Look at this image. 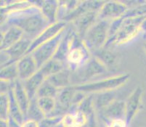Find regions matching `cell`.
<instances>
[{
  "instance_id": "cell-1",
  "label": "cell",
  "mask_w": 146,
  "mask_h": 127,
  "mask_svg": "<svg viewBox=\"0 0 146 127\" xmlns=\"http://www.w3.org/2000/svg\"><path fill=\"white\" fill-rule=\"evenodd\" d=\"M4 24L19 28L25 36L34 40L50 23L34 4L26 9L1 15V25Z\"/></svg>"
},
{
  "instance_id": "cell-14",
  "label": "cell",
  "mask_w": 146,
  "mask_h": 127,
  "mask_svg": "<svg viewBox=\"0 0 146 127\" xmlns=\"http://www.w3.org/2000/svg\"><path fill=\"white\" fill-rule=\"evenodd\" d=\"M32 41V39H31L26 36H24L19 42L15 44L14 45L5 51H3L10 58V62L9 64L17 63L21 58L27 55V52L31 45Z\"/></svg>"
},
{
  "instance_id": "cell-38",
  "label": "cell",
  "mask_w": 146,
  "mask_h": 127,
  "mask_svg": "<svg viewBox=\"0 0 146 127\" xmlns=\"http://www.w3.org/2000/svg\"><path fill=\"white\" fill-rule=\"evenodd\" d=\"M143 47H144L145 51L146 52V43H145V44H144V45H143Z\"/></svg>"
},
{
  "instance_id": "cell-22",
  "label": "cell",
  "mask_w": 146,
  "mask_h": 127,
  "mask_svg": "<svg viewBox=\"0 0 146 127\" xmlns=\"http://www.w3.org/2000/svg\"><path fill=\"white\" fill-rule=\"evenodd\" d=\"M116 100H117L116 90L94 94L93 101L95 110L100 112Z\"/></svg>"
},
{
  "instance_id": "cell-3",
  "label": "cell",
  "mask_w": 146,
  "mask_h": 127,
  "mask_svg": "<svg viewBox=\"0 0 146 127\" xmlns=\"http://www.w3.org/2000/svg\"><path fill=\"white\" fill-rule=\"evenodd\" d=\"M146 18H122L121 23L116 34L108 41L105 47L110 45L119 46L133 40L141 32L140 25Z\"/></svg>"
},
{
  "instance_id": "cell-37",
  "label": "cell",
  "mask_w": 146,
  "mask_h": 127,
  "mask_svg": "<svg viewBox=\"0 0 146 127\" xmlns=\"http://www.w3.org/2000/svg\"><path fill=\"white\" fill-rule=\"evenodd\" d=\"M0 127H8V121H7V120L0 119Z\"/></svg>"
},
{
  "instance_id": "cell-13",
  "label": "cell",
  "mask_w": 146,
  "mask_h": 127,
  "mask_svg": "<svg viewBox=\"0 0 146 127\" xmlns=\"http://www.w3.org/2000/svg\"><path fill=\"white\" fill-rule=\"evenodd\" d=\"M18 79L25 81L39 71L36 62L31 54L26 55L17 62Z\"/></svg>"
},
{
  "instance_id": "cell-4",
  "label": "cell",
  "mask_w": 146,
  "mask_h": 127,
  "mask_svg": "<svg viewBox=\"0 0 146 127\" xmlns=\"http://www.w3.org/2000/svg\"><path fill=\"white\" fill-rule=\"evenodd\" d=\"M111 23V21L98 20L86 33L83 41L91 53L106 47L109 39Z\"/></svg>"
},
{
  "instance_id": "cell-12",
  "label": "cell",
  "mask_w": 146,
  "mask_h": 127,
  "mask_svg": "<svg viewBox=\"0 0 146 127\" xmlns=\"http://www.w3.org/2000/svg\"><path fill=\"white\" fill-rule=\"evenodd\" d=\"M100 113L104 123L116 119H125V101L116 100L100 111Z\"/></svg>"
},
{
  "instance_id": "cell-5",
  "label": "cell",
  "mask_w": 146,
  "mask_h": 127,
  "mask_svg": "<svg viewBox=\"0 0 146 127\" xmlns=\"http://www.w3.org/2000/svg\"><path fill=\"white\" fill-rule=\"evenodd\" d=\"M92 57L91 52L86 46L82 38L74 34L71 42V45L66 58V67L71 72L87 63Z\"/></svg>"
},
{
  "instance_id": "cell-2",
  "label": "cell",
  "mask_w": 146,
  "mask_h": 127,
  "mask_svg": "<svg viewBox=\"0 0 146 127\" xmlns=\"http://www.w3.org/2000/svg\"><path fill=\"white\" fill-rule=\"evenodd\" d=\"M130 79L129 73H121L104 78L100 80L92 81L86 84L74 86L76 90L84 93L97 94L108 91H115L122 86L125 85Z\"/></svg>"
},
{
  "instance_id": "cell-10",
  "label": "cell",
  "mask_w": 146,
  "mask_h": 127,
  "mask_svg": "<svg viewBox=\"0 0 146 127\" xmlns=\"http://www.w3.org/2000/svg\"><path fill=\"white\" fill-rule=\"evenodd\" d=\"M143 89L141 87H137L130 94L125 101V120L127 124L130 125L134 118L141 109Z\"/></svg>"
},
{
  "instance_id": "cell-15",
  "label": "cell",
  "mask_w": 146,
  "mask_h": 127,
  "mask_svg": "<svg viewBox=\"0 0 146 127\" xmlns=\"http://www.w3.org/2000/svg\"><path fill=\"white\" fill-rule=\"evenodd\" d=\"M24 36V33L19 28L14 26H7V28L1 33V51H5L11 47L19 42Z\"/></svg>"
},
{
  "instance_id": "cell-29",
  "label": "cell",
  "mask_w": 146,
  "mask_h": 127,
  "mask_svg": "<svg viewBox=\"0 0 146 127\" xmlns=\"http://www.w3.org/2000/svg\"><path fill=\"white\" fill-rule=\"evenodd\" d=\"M44 118L45 116L37 104L36 98L31 100L30 105H29L27 115H26V118L32 119V120H35V121L40 122Z\"/></svg>"
},
{
  "instance_id": "cell-25",
  "label": "cell",
  "mask_w": 146,
  "mask_h": 127,
  "mask_svg": "<svg viewBox=\"0 0 146 127\" xmlns=\"http://www.w3.org/2000/svg\"><path fill=\"white\" fill-rule=\"evenodd\" d=\"M36 103L45 117H50L56 108V99L51 97H39Z\"/></svg>"
},
{
  "instance_id": "cell-26",
  "label": "cell",
  "mask_w": 146,
  "mask_h": 127,
  "mask_svg": "<svg viewBox=\"0 0 146 127\" xmlns=\"http://www.w3.org/2000/svg\"><path fill=\"white\" fill-rule=\"evenodd\" d=\"M9 97H10V116L9 117L13 118L18 123L22 124L23 121L26 120V117H25L24 114L23 113L21 108L15 99L13 90L9 92Z\"/></svg>"
},
{
  "instance_id": "cell-35",
  "label": "cell",
  "mask_w": 146,
  "mask_h": 127,
  "mask_svg": "<svg viewBox=\"0 0 146 127\" xmlns=\"http://www.w3.org/2000/svg\"><path fill=\"white\" fill-rule=\"evenodd\" d=\"M7 121H8V127H21V124L13 119V118L9 117Z\"/></svg>"
},
{
  "instance_id": "cell-30",
  "label": "cell",
  "mask_w": 146,
  "mask_h": 127,
  "mask_svg": "<svg viewBox=\"0 0 146 127\" xmlns=\"http://www.w3.org/2000/svg\"><path fill=\"white\" fill-rule=\"evenodd\" d=\"M10 116V97L8 94L0 95V119L7 120Z\"/></svg>"
},
{
  "instance_id": "cell-31",
  "label": "cell",
  "mask_w": 146,
  "mask_h": 127,
  "mask_svg": "<svg viewBox=\"0 0 146 127\" xmlns=\"http://www.w3.org/2000/svg\"><path fill=\"white\" fill-rule=\"evenodd\" d=\"M62 117H45L39 122L40 127H55L60 124Z\"/></svg>"
},
{
  "instance_id": "cell-16",
  "label": "cell",
  "mask_w": 146,
  "mask_h": 127,
  "mask_svg": "<svg viewBox=\"0 0 146 127\" xmlns=\"http://www.w3.org/2000/svg\"><path fill=\"white\" fill-rule=\"evenodd\" d=\"M12 90H13L15 99L18 103V105L21 108L26 119V115H27L28 110L30 105L31 99L26 92L22 81L20 80L19 79L13 82V87Z\"/></svg>"
},
{
  "instance_id": "cell-21",
  "label": "cell",
  "mask_w": 146,
  "mask_h": 127,
  "mask_svg": "<svg viewBox=\"0 0 146 127\" xmlns=\"http://www.w3.org/2000/svg\"><path fill=\"white\" fill-rule=\"evenodd\" d=\"M50 83L59 89L71 85V71L68 68L54 74L47 79Z\"/></svg>"
},
{
  "instance_id": "cell-27",
  "label": "cell",
  "mask_w": 146,
  "mask_h": 127,
  "mask_svg": "<svg viewBox=\"0 0 146 127\" xmlns=\"http://www.w3.org/2000/svg\"><path fill=\"white\" fill-rule=\"evenodd\" d=\"M0 79L10 82H14L18 79L17 63H10L1 68Z\"/></svg>"
},
{
  "instance_id": "cell-33",
  "label": "cell",
  "mask_w": 146,
  "mask_h": 127,
  "mask_svg": "<svg viewBox=\"0 0 146 127\" xmlns=\"http://www.w3.org/2000/svg\"><path fill=\"white\" fill-rule=\"evenodd\" d=\"M13 87V82L1 80V94H8Z\"/></svg>"
},
{
  "instance_id": "cell-32",
  "label": "cell",
  "mask_w": 146,
  "mask_h": 127,
  "mask_svg": "<svg viewBox=\"0 0 146 127\" xmlns=\"http://www.w3.org/2000/svg\"><path fill=\"white\" fill-rule=\"evenodd\" d=\"M106 127H129L125 119H116L105 123Z\"/></svg>"
},
{
  "instance_id": "cell-20",
  "label": "cell",
  "mask_w": 146,
  "mask_h": 127,
  "mask_svg": "<svg viewBox=\"0 0 146 127\" xmlns=\"http://www.w3.org/2000/svg\"><path fill=\"white\" fill-rule=\"evenodd\" d=\"M76 90L74 86L66 87L60 89L56 99V103L58 105L64 108L68 112L72 108V103Z\"/></svg>"
},
{
  "instance_id": "cell-19",
  "label": "cell",
  "mask_w": 146,
  "mask_h": 127,
  "mask_svg": "<svg viewBox=\"0 0 146 127\" xmlns=\"http://www.w3.org/2000/svg\"><path fill=\"white\" fill-rule=\"evenodd\" d=\"M45 80H46V77L41 72L40 70H39L31 77L25 81H23L31 100L36 98L37 91L39 90V89L40 88Z\"/></svg>"
},
{
  "instance_id": "cell-36",
  "label": "cell",
  "mask_w": 146,
  "mask_h": 127,
  "mask_svg": "<svg viewBox=\"0 0 146 127\" xmlns=\"http://www.w3.org/2000/svg\"><path fill=\"white\" fill-rule=\"evenodd\" d=\"M140 29H141V32L146 34V18H145L142 22L141 25H140Z\"/></svg>"
},
{
  "instance_id": "cell-9",
  "label": "cell",
  "mask_w": 146,
  "mask_h": 127,
  "mask_svg": "<svg viewBox=\"0 0 146 127\" xmlns=\"http://www.w3.org/2000/svg\"><path fill=\"white\" fill-rule=\"evenodd\" d=\"M128 7L120 1L105 2L98 13V20L113 21L121 18L128 11Z\"/></svg>"
},
{
  "instance_id": "cell-11",
  "label": "cell",
  "mask_w": 146,
  "mask_h": 127,
  "mask_svg": "<svg viewBox=\"0 0 146 127\" xmlns=\"http://www.w3.org/2000/svg\"><path fill=\"white\" fill-rule=\"evenodd\" d=\"M98 13L89 11L71 23L76 35L83 39L87 31L98 21Z\"/></svg>"
},
{
  "instance_id": "cell-17",
  "label": "cell",
  "mask_w": 146,
  "mask_h": 127,
  "mask_svg": "<svg viewBox=\"0 0 146 127\" xmlns=\"http://www.w3.org/2000/svg\"><path fill=\"white\" fill-rule=\"evenodd\" d=\"M34 4L41 10L44 16L49 21L50 24L58 21L60 2L58 1H38Z\"/></svg>"
},
{
  "instance_id": "cell-28",
  "label": "cell",
  "mask_w": 146,
  "mask_h": 127,
  "mask_svg": "<svg viewBox=\"0 0 146 127\" xmlns=\"http://www.w3.org/2000/svg\"><path fill=\"white\" fill-rule=\"evenodd\" d=\"M60 89L52 85L51 83L46 80L44 81L43 84L37 91L36 98L39 97H51V98H56Z\"/></svg>"
},
{
  "instance_id": "cell-34",
  "label": "cell",
  "mask_w": 146,
  "mask_h": 127,
  "mask_svg": "<svg viewBox=\"0 0 146 127\" xmlns=\"http://www.w3.org/2000/svg\"><path fill=\"white\" fill-rule=\"evenodd\" d=\"M21 127H40L39 121L32 119L26 118L23 123L21 124Z\"/></svg>"
},
{
  "instance_id": "cell-6",
  "label": "cell",
  "mask_w": 146,
  "mask_h": 127,
  "mask_svg": "<svg viewBox=\"0 0 146 127\" xmlns=\"http://www.w3.org/2000/svg\"><path fill=\"white\" fill-rule=\"evenodd\" d=\"M107 71L108 68L106 66L92 56L83 66L71 72V85H80L88 83L92 81L94 78L107 73Z\"/></svg>"
},
{
  "instance_id": "cell-24",
  "label": "cell",
  "mask_w": 146,
  "mask_h": 127,
  "mask_svg": "<svg viewBox=\"0 0 146 127\" xmlns=\"http://www.w3.org/2000/svg\"><path fill=\"white\" fill-rule=\"evenodd\" d=\"M66 68L67 67L64 63H62L55 58H52L47 63H45L43 66H42L39 70L47 79L48 77L60 72Z\"/></svg>"
},
{
  "instance_id": "cell-23",
  "label": "cell",
  "mask_w": 146,
  "mask_h": 127,
  "mask_svg": "<svg viewBox=\"0 0 146 127\" xmlns=\"http://www.w3.org/2000/svg\"><path fill=\"white\" fill-rule=\"evenodd\" d=\"M92 55L107 68L114 65L117 60V55L108 47H103L100 50H95L92 52Z\"/></svg>"
},
{
  "instance_id": "cell-7",
  "label": "cell",
  "mask_w": 146,
  "mask_h": 127,
  "mask_svg": "<svg viewBox=\"0 0 146 127\" xmlns=\"http://www.w3.org/2000/svg\"><path fill=\"white\" fill-rule=\"evenodd\" d=\"M66 30L49 42L43 44L39 47H37L35 50L32 52V53H31V55H32L33 58L36 62L39 70L45 63H47L49 60L54 58L58 47H59L61 39L66 32Z\"/></svg>"
},
{
  "instance_id": "cell-18",
  "label": "cell",
  "mask_w": 146,
  "mask_h": 127,
  "mask_svg": "<svg viewBox=\"0 0 146 127\" xmlns=\"http://www.w3.org/2000/svg\"><path fill=\"white\" fill-rule=\"evenodd\" d=\"M74 34H75V31L73 28H70L68 26L66 30V32H65L63 38L61 39L58 50L53 58L66 64V58H67V55L68 54L70 48H71V42H72Z\"/></svg>"
},
{
  "instance_id": "cell-8",
  "label": "cell",
  "mask_w": 146,
  "mask_h": 127,
  "mask_svg": "<svg viewBox=\"0 0 146 127\" xmlns=\"http://www.w3.org/2000/svg\"><path fill=\"white\" fill-rule=\"evenodd\" d=\"M68 23L63 21H59L56 23L50 24L32 41V43L28 51L27 55L32 53V52L35 50L37 47H39L43 44L49 42L53 38L57 36L58 34L64 31L68 27Z\"/></svg>"
}]
</instances>
